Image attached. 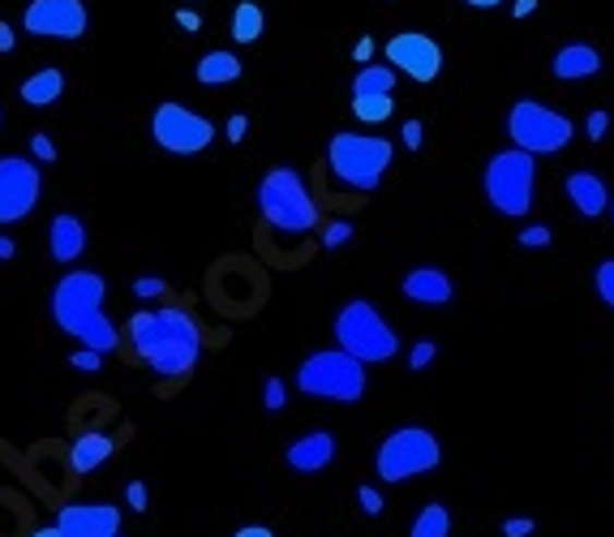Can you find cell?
Returning <instances> with one entry per match:
<instances>
[{"mask_svg": "<svg viewBox=\"0 0 614 537\" xmlns=\"http://www.w3.org/2000/svg\"><path fill=\"white\" fill-rule=\"evenodd\" d=\"M130 344L137 361H146L159 379H185L203 357L206 336L185 306H164V310H137L130 319Z\"/></svg>", "mask_w": 614, "mask_h": 537, "instance_id": "1", "label": "cell"}, {"mask_svg": "<svg viewBox=\"0 0 614 537\" xmlns=\"http://www.w3.org/2000/svg\"><path fill=\"white\" fill-rule=\"evenodd\" d=\"M104 297H108V279L99 271H69L52 288V323L82 348L108 357L121 348V327L104 314Z\"/></svg>", "mask_w": 614, "mask_h": 537, "instance_id": "2", "label": "cell"}, {"mask_svg": "<svg viewBox=\"0 0 614 537\" xmlns=\"http://www.w3.org/2000/svg\"><path fill=\"white\" fill-rule=\"evenodd\" d=\"M392 159H396V146L387 138L340 130L327 142V168H332L336 186L352 190V194H374L383 186Z\"/></svg>", "mask_w": 614, "mask_h": 537, "instance_id": "3", "label": "cell"}, {"mask_svg": "<svg viewBox=\"0 0 614 537\" xmlns=\"http://www.w3.org/2000/svg\"><path fill=\"white\" fill-rule=\"evenodd\" d=\"M258 215L284 237H305L318 228V202L301 181V172L288 164L267 168V177L258 181Z\"/></svg>", "mask_w": 614, "mask_h": 537, "instance_id": "4", "label": "cell"}, {"mask_svg": "<svg viewBox=\"0 0 614 537\" xmlns=\"http://www.w3.org/2000/svg\"><path fill=\"white\" fill-rule=\"evenodd\" d=\"M481 190L498 215H511V219L529 215L538 199V155H529L520 146L490 155L481 168Z\"/></svg>", "mask_w": 614, "mask_h": 537, "instance_id": "5", "label": "cell"}, {"mask_svg": "<svg viewBox=\"0 0 614 537\" xmlns=\"http://www.w3.org/2000/svg\"><path fill=\"white\" fill-rule=\"evenodd\" d=\"M297 392L318 396V401L352 404L370 392V374L365 361L348 357L344 348H318L297 366Z\"/></svg>", "mask_w": 614, "mask_h": 537, "instance_id": "6", "label": "cell"}, {"mask_svg": "<svg viewBox=\"0 0 614 537\" xmlns=\"http://www.w3.org/2000/svg\"><path fill=\"white\" fill-rule=\"evenodd\" d=\"M336 344H340L348 357L365 361V366H378V361H392L400 353V336L396 327L374 310V301L365 297H352L336 314Z\"/></svg>", "mask_w": 614, "mask_h": 537, "instance_id": "7", "label": "cell"}, {"mask_svg": "<svg viewBox=\"0 0 614 537\" xmlns=\"http://www.w3.org/2000/svg\"><path fill=\"white\" fill-rule=\"evenodd\" d=\"M438 465H443V443L425 426H400V430H392L378 443V452H374V473L387 486H400V481H412L421 473H434Z\"/></svg>", "mask_w": 614, "mask_h": 537, "instance_id": "8", "label": "cell"}, {"mask_svg": "<svg viewBox=\"0 0 614 537\" xmlns=\"http://www.w3.org/2000/svg\"><path fill=\"white\" fill-rule=\"evenodd\" d=\"M507 138H511V146H520L529 155H558L576 138V126H571V117L554 112L538 99H520L507 112Z\"/></svg>", "mask_w": 614, "mask_h": 537, "instance_id": "9", "label": "cell"}, {"mask_svg": "<svg viewBox=\"0 0 614 537\" xmlns=\"http://www.w3.org/2000/svg\"><path fill=\"white\" fill-rule=\"evenodd\" d=\"M151 138L168 155H198V151H206L215 142V126L206 117H198L194 108L168 99V104H159L151 112Z\"/></svg>", "mask_w": 614, "mask_h": 537, "instance_id": "10", "label": "cell"}, {"mask_svg": "<svg viewBox=\"0 0 614 537\" xmlns=\"http://www.w3.org/2000/svg\"><path fill=\"white\" fill-rule=\"evenodd\" d=\"M44 199V168L31 155H0V224H22Z\"/></svg>", "mask_w": 614, "mask_h": 537, "instance_id": "11", "label": "cell"}, {"mask_svg": "<svg viewBox=\"0 0 614 537\" xmlns=\"http://www.w3.org/2000/svg\"><path fill=\"white\" fill-rule=\"evenodd\" d=\"M22 26L35 39L73 44V39H82L91 31V9H86V0H26Z\"/></svg>", "mask_w": 614, "mask_h": 537, "instance_id": "12", "label": "cell"}, {"mask_svg": "<svg viewBox=\"0 0 614 537\" xmlns=\"http://www.w3.org/2000/svg\"><path fill=\"white\" fill-rule=\"evenodd\" d=\"M387 65L396 73H409L412 82H434L443 73V48L434 35L425 31H400V35H387Z\"/></svg>", "mask_w": 614, "mask_h": 537, "instance_id": "13", "label": "cell"}, {"mask_svg": "<svg viewBox=\"0 0 614 537\" xmlns=\"http://www.w3.org/2000/svg\"><path fill=\"white\" fill-rule=\"evenodd\" d=\"M121 508L117 503H65L57 512L61 537H112L121 534Z\"/></svg>", "mask_w": 614, "mask_h": 537, "instance_id": "14", "label": "cell"}, {"mask_svg": "<svg viewBox=\"0 0 614 537\" xmlns=\"http://www.w3.org/2000/svg\"><path fill=\"white\" fill-rule=\"evenodd\" d=\"M336 434L332 430H310V434H301V439H292L288 448H284V465L292 473H323L332 469V461H336Z\"/></svg>", "mask_w": 614, "mask_h": 537, "instance_id": "15", "label": "cell"}, {"mask_svg": "<svg viewBox=\"0 0 614 537\" xmlns=\"http://www.w3.org/2000/svg\"><path fill=\"white\" fill-rule=\"evenodd\" d=\"M563 190H567L571 206H576L585 219H598V215H606V206H611V190H606V181H602L598 172H589V168L567 172Z\"/></svg>", "mask_w": 614, "mask_h": 537, "instance_id": "16", "label": "cell"}, {"mask_svg": "<svg viewBox=\"0 0 614 537\" xmlns=\"http://www.w3.org/2000/svg\"><path fill=\"white\" fill-rule=\"evenodd\" d=\"M400 288L417 306H447L456 297V284H452V275L443 267H412Z\"/></svg>", "mask_w": 614, "mask_h": 537, "instance_id": "17", "label": "cell"}, {"mask_svg": "<svg viewBox=\"0 0 614 537\" xmlns=\"http://www.w3.org/2000/svg\"><path fill=\"white\" fill-rule=\"evenodd\" d=\"M554 82H585V77H598L602 73V52L593 44H567L554 52L550 61Z\"/></svg>", "mask_w": 614, "mask_h": 537, "instance_id": "18", "label": "cell"}, {"mask_svg": "<svg viewBox=\"0 0 614 537\" xmlns=\"http://www.w3.org/2000/svg\"><path fill=\"white\" fill-rule=\"evenodd\" d=\"M112 456H117V439L104 434V430H86L69 448V469L77 473V477H86V473H95L104 461H112Z\"/></svg>", "mask_w": 614, "mask_h": 537, "instance_id": "19", "label": "cell"}, {"mask_svg": "<svg viewBox=\"0 0 614 537\" xmlns=\"http://www.w3.org/2000/svg\"><path fill=\"white\" fill-rule=\"evenodd\" d=\"M48 254L57 263H77L86 254V224L77 215H57L52 228H48Z\"/></svg>", "mask_w": 614, "mask_h": 537, "instance_id": "20", "label": "cell"}, {"mask_svg": "<svg viewBox=\"0 0 614 537\" xmlns=\"http://www.w3.org/2000/svg\"><path fill=\"white\" fill-rule=\"evenodd\" d=\"M22 104L26 108H52V104H61V95H65V73L52 65L35 69L26 82H22Z\"/></svg>", "mask_w": 614, "mask_h": 537, "instance_id": "21", "label": "cell"}, {"mask_svg": "<svg viewBox=\"0 0 614 537\" xmlns=\"http://www.w3.org/2000/svg\"><path fill=\"white\" fill-rule=\"evenodd\" d=\"M245 73L241 65V57L237 52H224V48H215V52H206L198 69H194V77L203 82V86H228V82H237Z\"/></svg>", "mask_w": 614, "mask_h": 537, "instance_id": "22", "label": "cell"}, {"mask_svg": "<svg viewBox=\"0 0 614 537\" xmlns=\"http://www.w3.org/2000/svg\"><path fill=\"white\" fill-rule=\"evenodd\" d=\"M263 31H267V13H263L254 0H241V4L232 9V22H228L232 44H258Z\"/></svg>", "mask_w": 614, "mask_h": 537, "instance_id": "23", "label": "cell"}, {"mask_svg": "<svg viewBox=\"0 0 614 537\" xmlns=\"http://www.w3.org/2000/svg\"><path fill=\"white\" fill-rule=\"evenodd\" d=\"M396 69L383 65H361L357 69V77H352V95H396Z\"/></svg>", "mask_w": 614, "mask_h": 537, "instance_id": "24", "label": "cell"}, {"mask_svg": "<svg viewBox=\"0 0 614 537\" xmlns=\"http://www.w3.org/2000/svg\"><path fill=\"white\" fill-rule=\"evenodd\" d=\"M452 534V512L443 503H425L417 516H412L409 537H447Z\"/></svg>", "mask_w": 614, "mask_h": 537, "instance_id": "25", "label": "cell"}, {"mask_svg": "<svg viewBox=\"0 0 614 537\" xmlns=\"http://www.w3.org/2000/svg\"><path fill=\"white\" fill-rule=\"evenodd\" d=\"M396 112V95H352V117L365 126H383Z\"/></svg>", "mask_w": 614, "mask_h": 537, "instance_id": "26", "label": "cell"}, {"mask_svg": "<svg viewBox=\"0 0 614 537\" xmlns=\"http://www.w3.org/2000/svg\"><path fill=\"white\" fill-rule=\"evenodd\" d=\"M593 288H598V297L614 310V259L598 263V271H593Z\"/></svg>", "mask_w": 614, "mask_h": 537, "instance_id": "27", "label": "cell"}, {"mask_svg": "<svg viewBox=\"0 0 614 537\" xmlns=\"http://www.w3.org/2000/svg\"><path fill=\"white\" fill-rule=\"evenodd\" d=\"M263 404H267V413H284V404H288V387H284V379L267 374V383H263Z\"/></svg>", "mask_w": 614, "mask_h": 537, "instance_id": "28", "label": "cell"}, {"mask_svg": "<svg viewBox=\"0 0 614 537\" xmlns=\"http://www.w3.org/2000/svg\"><path fill=\"white\" fill-rule=\"evenodd\" d=\"M352 241V224L348 219H332L327 232H323V250H344Z\"/></svg>", "mask_w": 614, "mask_h": 537, "instance_id": "29", "label": "cell"}, {"mask_svg": "<svg viewBox=\"0 0 614 537\" xmlns=\"http://www.w3.org/2000/svg\"><path fill=\"white\" fill-rule=\"evenodd\" d=\"M164 293H168V279H159V275H137L134 279V297H142V301H155Z\"/></svg>", "mask_w": 614, "mask_h": 537, "instance_id": "30", "label": "cell"}, {"mask_svg": "<svg viewBox=\"0 0 614 537\" xmlns=\"http://www.w3.org/2000/svg\"><path fill=\"white\" fill-rule=\"evenodd\" d=\"M69 366H73V370L95 374V370L104 366V353H95V348H73V353H69Z\"/></svg>", "mask_w": 614, "mask_h": 537, "instance_id": "31", "label": "cell"}, {"mask_svg": "<svg viewBox=\"0 0 614 537\" xmlns=\"http://www.w3.org/2000/svg\"><path fill=\"white\" fill-rule=\"evenodd\" d=\"M31 159L35 164H57V142L48 134H31Z\"/></svg>", "mask_w": 614, "mask_h": 537, "instance_id": "32", "label": "cell"}, {"mask_svg": "<svg viewBox=\"0 0 614 537\" xmlns=\"http://www.w3.org/2000/svg\"><path fill=\"white\" fill-rule=\"evenodd\" d=\"M434 357H438V344H434V339H417V344H412V353H409V366L412 370H425Z\"/></svg>", "mask_w": 614, "mask_h": 537, "instance_id": "33", "label": "cell"}, {"mask_svg": "<svg viewBox=\"0 0 614 537\" xmlns=\"http://www.w3.org/2000/svg\"><path fill=\"white\" fill-rule=\"evenodd\" d=\"M516 241H520L525 250H546V246H550V228H546V224H529V228H525Z\"/></svg>", "mask_w": 614, "mask_h": 537, "instance_id": "34", "label": "cell"}, {"mask_svg": "<svg viewBox=\"0 0 614 537\" xmlns=\"http://www.w3.org/2000/svg\"><path fill=\"white\" fill-rule=\"evenodd\" d=\"M125 503H130V512H146V508H151L146 481H130V486H125Z\"/></svg>", "mask_w": 614, "mask_h": 537, "instance_id": "35", "label": "cell"}, {"mask_svg": "<svg viewBox=\"0 0 614 537\" xmlns=\"http://www.w3.org/2000/svg\"><path fill=\"white\" fill-rule=\"evenodd\" d=\"M357 503H361L365 516H378V512H383V494H378L374 486H361V490H357Z\"/></svg>", "mask_w": 614, "mask_h": 537, "instance_id": "36", "label": "cell"}, {"mask_svg": "<svg viewBox=\"0 0 614 537\" xmlns=\"http://www.w3.org/2000/svg\"><path fill=\"white\" fill-rule=\"evenodd\" d=\"M611 130V112H589V121H585V134L593 138V142H602Z\"/></svg>", "mask_w": 614, "mask_h": 537, "instance_id": "37", "label": "cell"}, {"mask_svg": "<svg viewBox=\"0 0 614 537\" xmlns=\"http://www.w3.org/2000/svg\"><path fill=\"white\" fill-rule=\"evenodd\" d=\"M224 134H228V142H245V134H250V117L232 112V117H228V126H224Z\"/></svg>", "mask_w": 614, "mask_h": 537, "instance_id": "38", "label": "cell"}, {"mask_svg": "<svg viewBox=\"0 0 614 537\" xmlns=\"http://www.w3.org/2000/svg\"><path fill=\"white\" fill-rule=\"evenodd\" d=\"M400 138H405V146H409V151H421V142H425V130H421V121H405Z\"/></svg>", "mask_w": 614, "mask_h": 537, "instance_id": "39", "label": "cell"}, {"mask_svg": "<svg viewBox=\"0 0 614 537\" xmlns=\"http://www.w3.org/2000/svg\"><path fill=\"white\" fill-rule=\"evenodd\" d=\"M503 534L507 537H529L533 534V521H529V516H511V521H503Z\"/></svg>", "mask_w": 614, "mask_h": 537, "instance_id": "40", "label": "cell"}, {"mask_svg": "<svg viewBox=\"0 0 614 537\" xmlns=\"http://www.w3.org/2000/svg\"><path fill=\"white\" fill-rule=\"evenodd\" d=\"M177 26H185V31H203V13H198V9H177Z\"/></svg>", "mask_w": 614, "mask_h": 537, "instance_id": "41", "label": "cell"}, {"mask_svg": "<svg viewBox=\"0 0 614 537\" xmlns=\"http://www.w3.org/2000/svg\"><path fill=\"white\" fill-rule=\"evenodd\" d=\"M374 48H378V44H374L370 35H365V39H357V48H352V61H357V65H370V57H374Z\"/></svg>", "mask_w": 614, "mask_h": 537, "instance_id": "42", "label": "cell"}, {"mask_svg": "<svg viewBox=\"0 0 614 537\" xmlns=\"http://www.w3.org/2000/svg\"><path fill=\"white\" fill-rule=\"evenodd\" d=\"M13 44H17V31L9 22H0V52H13Z\"/></svg>", "mask_w": 614, "mask_h": 537, "instance_id": "43", "label": "cell"}, {"mask_svg": "<svg viewBox=\"0 0 614 537\" xmlns=\"http://www.w3.org/2000/svg\"><path fill=\"white\" fill-rule=\"evenodd\" d=\"M232 537H275V534L267 529V525H245V529H237Z\"/></svg>", "mask_w": 614, "mask_h": 537, "instance_id": "44", "label": "cell"}, {"mask_svg": "<svg viewBox=\"0 0 614 537\" xmlns=\"http://www.w3.org/2000/svg\"><path fill=\"white\" fill-rule=\"evenodd\" d=\"M533 9H538V0H516V4H511V13H516V17H529Z\"/></svg>", "mask_w": 614, "mask_h": 537, "instance_id": "45", "label": "cell"}, {"mask_svg": "<svg viewBox=\"0 0 614 537\" xmlns=\"http://www.w3.org/2000/svg\"><path fill=\"white\" fill-rule=\"evenodd\" d=\"M13 254H17V246H13V241L0 232V259H13Z\"/></svg>", "mask_w": 614, "mask_h": 537, "instance_id": "46", "label": "cell"}, {"mask_svg": "<svg viewBox=\"0 0 614 537\" xmlns=\"http://www.w3.org/2000/svg\"><path fill=\"white\" fill-rule=\"evenodd\" d=\"M465 4H469V9H498L503 0H465Z\"/></svg>", "mask_w": 614, "mask_h": 537, "instance_id": "47", "label": "cell"}, {"mask_svg": "<svg viewBox=\"0 0 614 537\" xmlns=\"http://www.w3.org/2000/svg\"><path fill=\"white\" fill-rule=\"evenodd\" d=\"M31 537H61V529H57V525H44V529H35Z\"/></svg>", "mask_w": 614, "mask_h": 537, "instance_id": "48", "label": "cell"}, {"mask_svg": "<svg viewBox=\"0 0 614 537\" xmlns=\"http://www.w3.org/2000/svg\"><path fill=\"white\" fill-rule=\"evenodd\" d=\"M606 211H611V219H614V199H611V206H606Z\"/></svg>", "mask_w": 614, "mask_h": 537, "instance_id": "49", "label": "cell"}, {"mask_svg": "<svg viewBox=\"0 0 614 537\" xmlns=\"http://www.w3.org/2000/svg\"><path fill=\"white\" fill-rule=\"evenodd\" d=\"M112 537H121V534H112Z\"/></svg>", "mask_w": 614, "mask_h": 537, "instance_id": "50", "label": "cell"}]
</instances>
